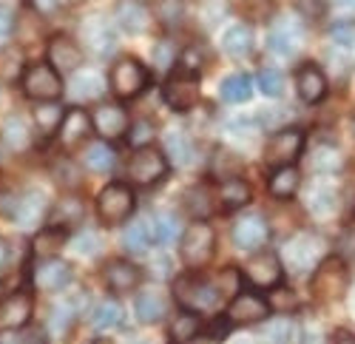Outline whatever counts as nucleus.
<instances>
[{
  "instance_id": "39448f33",
  "label": "nucleus",
  "mask_w": 355,
  "mask_h": 344,
  "mask_svg": "<svg viewBox=\"0 0 355 344\" xmlns=\"http://www.w3.org/2000/svg\"><path fill=\"white\" fill-rule=\"evenodd\" d=\"M111 92L120 97V100H134L145 92L148 85V71L139 60H134V57H125V60H120L114 69H111Z\"/></svg>"
},
{
  "instance_id": "4d7b16f0",
  "label": "nucleus",
  "mask_w": 355,
  "mask_h": 344,
  "mask_svg": "<svg viewBox=\"0 0 355 344\" xmlns=\"http://www.w3.org/2000/svg\"><path fill=\"white\" fill-rule=\"evenodd\" d=\"M295 304H299V299H295L290 291H287V296H276V307H279V310H284V307H295Z\"/></svg>"
},
{
  "instance_id": "8fccbe9b",
  "label": "nucleus",
  "mask_w": 355,
  "mask_h": 344,
  "mask_svg": "<svg viewBox=\"0 0 355 344\" xmlns=\"http://www.w3.org/2000/svg\"><path fill=\"white\" fill-rule=\"evenodd\" d=\"M100 248H103V242H100V234H94V231H85L83 237L74 239V250L80 256H97Z\"/></svg>"
},
{
  "instance_id": "6ab92c4d",
  "label": "nucleus",
  "mask_w": 355,
  "mask_h": 344,
  "mask_svg": "<svg viewBox=\"0 0 355 344\" xmlns=\"http://www.w3.org/2000/svg\"><path fill=\"white\" fill-rule=\"evenodd\" d=\"M282 262L276 259L273 253H259L245 265V276L256 284V288H276L282 282Z\"/></svg>"
},
{
  "instance_id": "13d9d810",
  "label": "nucleus",
  "mask_w": 355,
  "mask_h": 344,
  "mask_svg": "<svg viewBox=\"0 0 355 344\" xmlns=\"http://www.w3.org/2000/svg\"><path fill=\"white\" fill-rule=\"evenodd\" d=\"M336 344H355V336L347 333V330H341V333L336 336Z\"/></svg>"
},
{
  "instance_id": "bb28decb",
  "label": "nucleus",
  "mask_w": 355,
  "mask_h": 344,
  "mask_svg": "<svg viewBox=\"0 0 355 344\" xmlns=\"http://www.w3.org/2000/svg\"><path fill=\"white\" fill-rule=\"evenodd\" d=\"M165 154L176 168H188L193 162V142L185 131H168L165 134Z\"/></svg>"
},
{
  "instance_id": "5701e85b",
  "label": "nucleus",
  "mask_w": 355,
  "mask_h": 344,
  "mask_svg": "<svg viewBox=\"0 0 355 344\" xmlns=\"http://www.w3.org/2000/svg\"><path fill=\"white\" fill-rule=\"evenodd\" d=\"M295 89H299V97L304 103H318V100H324V94H327V80H324L318 66L310 63L295 74Z\"/></svg>"
},
{
  "instance_id": "aec40b11",
  "label": "nucleus",
  "mask_w": 355,
  "mask_h": 344,
  "mask_svg": "<svg viewBox=\"0 0 355 344\" xmlns=\"http://www.w3.org/2000/svg\"><path fill=\"white\" fill-rule=\"evenodd\" d=\"M46 214V196L40 191H26V194H17L15 196V205L9 211V216L20 225V227H32L43 219Z\"/></svg>"
},
{
  "instance_id": "2f4dec72",
  "label": "nucleus",
  "mask_w": 355,
  "mask_h": 344,
  "mask_svg": "<svg viewBox=\"0 0 355 344\" xmlns=\"http://www.w3.org/2000/svg\"><path fill=\"white\" fill-rule=\"evenodd\" d=\"M310 168L315 171V174H324V177L338 174V171L344 168V154L338 148H333V146H321V148L313 151Z\"/></svg>"
},
{
  "instance_id": "4468645a",
  "label": "nucleus",
  "mask_w": 355,
  "mask_h": 344,
  "mask_svg": "<svg viewBox=\"0 0 355 344\" xmlns=\"http://www.w3.org/2000/svg\"><path fill=\"white\" fill-rule=\"evenodd\" d=\"M32 282L40 293H57L71 282V265L63 259H54V256L51 259H43V262H37Z\"/></svg>"
},
{
  "instance_id": "a878e982",
  "label": "nucleus",
  "mask_w": 355,
  "mask_h": 344,
  "mask_svg": "<svg viewBox=\"0 0 355 344\" xmlns=\"http://www.w3.org/2000/svg\"><path fill=\"white\" fill-rule=\"evenodd\" d=\"M103 92H105V80H103V74H97V71H92V69L77 71L74 80H71V94H74V100L88 103V100H97Z\"/></svg>"
},
{
  "instance_id": "a19ab883",
  "label": "nucleus",
  "mask_w": 355,
  "mask_h": 344,
  "mask_svg": "<svg viewBox=\"0 0 355 344\" xmlns=\"http://www.w3.org/2000/svg\"><path fill=\"white\" fill-rule=\"evenodd\" d=\"M63 117H66V114L60 111V105H57V103H40L37 111H35V123H37V128L43 134H54L57 128H60Z\"/></svg>"
},
{
  "instance_id": "5fc2aeb1",
  "label": "nucleus",
  "mask_w": 355,
  "mask_h": 344,
  "mask_svg": "<svg viewBox=\"0 0 355 344\" xmlns=\"http://www.w3.org/2000/svg\"><path fill=\"white\" fill-rule=\"evenodd\" d=\"M230 327H233V325H230V319H227V316H222V319H216V322L211 325V336L219 341V338H225V336H227V330H230Z\"/></svg>"
},
{
  "instance_id": "603ef678",
  "label": "nucleus",
  "mask_w": 355,
  "mask_h": 344,
  "mask_svg": "<svg viewBox=\"0 0 355 344\" xmlns=\"http://www.w3.org/2000/svg\"><path fill=\"white\" fill-rule=\"evenodd\" d=\"M151 57H154V63H157L159 69H168V66H173V43H168V40H159V43L154 46Z\"/></svg>"
},
{
  "instance_id": "09e8293b",
  "label": "nucleus",
  "mask_w": 355,
  "mask_h": 344,
  "mask_svg": "<svg viewBox=\"0 0 355 344\" xmlns=\"http://www.w3.org/2000/svg\"><path fill=\"white\" fill-rule=\"evenodd\" d=\"M151 139H154V126L148 123V120H139V123H134V126H131L128 142H131V146H134L137 151H142V148L151 146Z\"/></svg>"
},
{
  "instance_id": "3c124183",
  "label": "nucleus",
  "mask_w": 355,
  "mask_h": 344,
  "mask_svg": "<svg viewBox=\"0 0 355 344\" xmlns=\"http://www.w3.org/2000/svg\"><path fill=\"white\" fill-rule=\"evenodd\" d=\"M15 35V15L9 6H0V46H6Z\"/></svg>"
},
{
  "instance_id": "680f3d73",
  "label": "nucleus",
  "mask_w": 355,
  "mask_h": 344,
  "mask_svg": "<svg viewBox=\"0 0 355 344\" xmlns=\"http://www.w3.org/2000/svg\"><path fill=\"white\" fill-rule=\"evenodd\" d=\"M97 344H108V341H105V338H100V341H97Z\"/></svg>"
},
{
  "instance_id": "864d4df0",
  "label": "nucleus",
  "mask_w": 355,
  "mask_h": 344,
  "mask_svg": "<svg viewBox=\"0 0 355 344\" xmlns=\"http://www.w3.org/2000/svg\"><path fill=\"white\" fill-rule=\"evenodd\" d=\"M333 40L344 49H355V26H336L333 28Z\"/></svg>"
},
{
  "instance_id": "c85d7f7f",
  "label": "nucleus",
  "mask_w": 355,
  "mask_h": 344,
  "mask_svg": "<svg viewBox=\"0 0 355 344\" xmlns=\"http://www.w3.org/2000/svg\"><path fill=\"white\" fill-rule=\"evenodd\" d=\"M222 49H225L230 57H245V54H250V49H253V28H250L248 23L230 26L227 32H225V37H222Z\"/></svg>"
},
{
  "instance_id": "ddd939ff",
  "label": "nucleus",
  "mask_w": 355,
  "mask_h": 344,
  "mask_svg": "<svg viewBox=\"0 0 355 344\" xmlns=\"http://www.w3.org/2000/svg\"><path fill=\"white\" fill-rule=\"evenodd\" d=\"M46 57H49V66H51L57 74L77 71V69L83 66V49H80V43H74V40L66 37V35H57V37L49 40Z\"/></svg>"
},
{
  "instance_id": "4be33fe9",
  "label": "nucleus",
  "mask_w": 355,
  "mask_h": 344,
  "mask_svg": "<svg viewBox=\"0 0 355 344\" xmlns=\"http://www.w3.org/2000/svg\"><path fill=\"white\" fill-rule=\"evenodd\" d=\"M139 268L125 262V259H114L108 268H105V284L114 291V293H128L139 284Z\"/></svg>"
},
{
  "instance_id": "f03ea898",
  "label": "nucleus",
  "mask_w": 355,
  "mask_h": 344,
  "mask_svg": "<svg viewBox=\"0 0 355 344\" xmlns=\"http://www.w3.org/2000/svg\"><path fill=\"white\" fill-rule=\"evenodd\" d=\"M20 89L28 100L54 103L63 94V80L49 63H32V66H26V71L20 77Z\"/></svg>"
},
{
  "instance_id": "1a4fd4ad",
  "label": "nucleus",
  "mask_w": 355,
  "mask_h": 344,
  "mask_svg": "<svg viewBox=\"0 0 355 344\" xmlns=\"http://www.w3.org/2000/svg\"><path fill=\"white\" fill-rule=\"evenodd\" d=\"M165 171H168V160L159 151L142 148L128 162V180L137 182V185H154L165 177Z\"/></svg>"
},
{
  "instance_id": "9d476101",
  "label": "nucleus",
  "mask_w": 355,
  "mask_h": 344,
  "mask_svg": "<svg viewBox=\"0 0 355 344\" xmlns=\"http://www.w3.org/2000/svg\"><path fill=\"white\" fill-rule=\"evenodd\" d=\"M165 103L173 111H191L199 103V77L196 74H173L162 89Z\"/></svg>"
},
{
  "instance_id": "bf43d9fd",
  "label": "nucleus",
  "mask_w": 355,
  "mask_h": 344,
  "mask_svg": "<svg viewBox=\"0 0 355 344\" xmlns=\"http://www.w3.org/2000/svg\"><path fill=\"white\" fill-rule=\"evenodd\" d=\"M9 262V245L3 242V239H0V268H3Z\"/></svg>"
},
{
  "instance_id": "a18cd8bd",
  "label": "nucleus",
  "mask_w": 355,
  "mask_h": 344,
  "mask_svg": "<svg viewBox=\"0 0 355 344\" xmlns=\"http://www.w3.org/2000/svg\"><path fill=\"white\" fill-rule=\"evenodd\" d=\"M0 344H46V333L40 327L6 330V333H0Z\"/></svg>"
},
{
  "instance_id": "9b49d317",
  "label": "nucleus",
  "mask_w": 355,
  "mask_h": 344,
  "mask_svg": "<svg viewBox=\"0 0 355 344\" xmlns=\"http://www.w3.org/2000/svg\"><path fill=\"white\" fill-rule=\"evenodd\" d=\"M304 43V26L295 20V17H284L279 20L273 28H270V35H268V46L273 54L279 57H293L295 51L302 49Z\"/></svg>"
},
{
  "instance_id": "c756f323",
  "label": "nucleus",
  "mask_w": 355,
  "mask_h": 344,
  "mask_svg": "<svg viewBox=\"0 0 355 344\" xmlns=\"http://www.w3.org/2000/svg\"><path fill=\"white\" fill-rule=\"evenodd\" d=\"M219 94L225 103H248L250 94H253V80L245 74V71H236V74H227L219 85Z\"/></svg>"
},
{
  "instance_id": "b1692460",
  "label": "nucleus",
  "mask_w": 355,
  "mask_h": 344,
  "mask_svg": "<svg viewBox=\"0 0 355 344\" xmlns=\"http://www.w3.org/2000/svg\"><path fill=\"white\" fill-rule=\"evenodd\" d=\"M338 208V191L327 182H315L307 188V211L315 216H330Z\"/></svg>"
},
{
  "instance_id": "c03bdc74",
  "label": "nucleus",
  "mask_w": 355,
  "mask_h": 344,
  "mask_svg": "<svg viewBox=\"0 0 355 344\" xmlns=\"http://www.w3.org/2000/svg\"><path fill=\"white\" fill-rule=\"evenodd\" d=\"M77 319V307L71 304V302H60V304H54L51 307V319H49V325H51V330L54 333H66L69 327H71V322Z\"/></svg>"
},
{
  "instance_id": "423d86ee",
  "label": "nucleus",
  "mask_w": 355,
  "mask_h": 344,
  "mask_svg": "<svg viewBox=\"0 0 355 344\" xmlns=\"http://www.w3.org/2000/svg\"><path fill=\"white\" fill-rule=\"evenodd\" d=\"M302 148H304V134L299 128H282L268 139V146H264V162L273 165L276 171L290 168L299 160Z\"/></svg>"
},
{
  "instance_id": "393cba45",
  "label": "nucleus",
  "mask_w": 355,
  "mask_h": 344,
  "mask_svg": "<svg viewBox=\"0 0 355 344\" xmlns=\"http://www.w3.org/2000/svg\"><path fill=\"white\" fill-rule=\"evenodd\" d=\"M83 165L88 171H94V174H108V171L116 165V151L108 146V142L97 139L83 151Z\"/></svg>"
},
{
  "instance_id": "de8ad7c7",
  "label": "nucleus",
  "mask_w": 355,
  "mask_h": 344,
  "mask_svg": "<svg viewBox=\"0 0 355 344\" xmlns=\"http://www.w3.org/2000/svg\"><path fill=\"white\" fill-rule=\"evenodd\" d=\"M259 89L261 94H268V97H279L282 89H284V77L279 69H261L259 74Z\"/></svg>"
},
{
  "instance_id": "7ed1b4c3",
  "label": "nucleus",
  "mask_w": 355,
  "mask_h": 344,
  "mask_svg": "<svg viewBox=\"0 0 355 344\" xmlns=\"http://www.w3.org/2000/svg\"><path fill=\"white\" fill-rule=\"evenodd\" d=\"M180 253H182V262L188 268H205L214 259V253H216V234H214V227L205 225V222H193L188 231L182 234Z\"/></svg>"
},
{
  "instance_id": "2eb2a0df",
  "label": "nucleus",
  "mask_w": 355,
  "mask_h": 344,
  "mask_svg": "<svg viewBox=\"0 0 355 344\" xmlns=\"http://www.w3.org/2000/svg\"><path fill=\"white\" fill-rule=\"evenodd\" d=\"M32 313H35L32 293L17 291L0 304V327L3 330H23L28 322H32Z\"/></svg>"
},
{
  "instance_id": "cd10ccee",
  "label": "nucleus",
  "mask_w": 355,
  "mask_h": 344,
  "mask_svg": "<svg viewBox=\"0 0 355 344\" xmlns=\"http://www.w3.org/2000/svg\"><path fill=\"white\" fill-rule=\"evenodd\" d=\"M219 203L225 211H233V208H242L250 203V185L239 177H227L222 185H219Z\"/></svg>"
},
{
  "instance_id": "58836bf2",
  "label": "nucleus",
  "mask_w": 355,
  "mask_h": 344,
  "mask_svg": "<svg viewBox=\"0 0 355 344\" xmlns=\"http://www.w3.org/2000/svg\"><path fill=\"white\" fill-rule=\"evenodd\" d=\"M270 194L279 196V199H287L295 194V188H299V171H295L293 165L290 168H279L273 171V177H270Z\"/></svg>"
},
{
  "instance_id": "c9c22d12",
  "label": "nucleus",
  "mask_w": 355,
  "mask_h": 344,
  "mask_svg": "<svg viewBox=\"0 0 355 344\" xmlns=\"http://www.w3.org/2000/svg\"><path fill=\"white\" fill-rule=\"evenodd\" d=\"M148 234H151V239L159 242V245H171L176 237H180V219H176L173 214H157L151 219Z\"/></svg>"
},
{
  "instance_id": "052dcab7",
  "label": "nucleus",
  "mask_w": 355,
  "mask_h": 344,
  "mask_svg": "<svg viewBox=\"0 0 355 344\" xmlns=\"http://www.w3.org/2000/svg\"><path fill=\"white\" fill-rule=\"evenodd\" d=\"M349 307H352V313H355V293H352V302H349Z\"/></svg>"
},
{
  "instance_id": "a211bd4d",
  "label": "nucleus",
  "mask_w": 355,
  "mask_h": 344,
  "mask_svg": "<svg viewBox=\"0 0 355 344\" xmlns=\"http://www.w3.org/2000/svg\"><path fill=\"white\" fill-rule=\"evenodd\" d=\"M80 35H83V43L92 49L94 54H111L116 49V35H114V28H111V23L105 17H88V20H83Z\"/></svg>"
},
{
  "instance_id": "e2e57ef3",
  "label": "nucleus",
  "mask_w": 355,
  "mask_h": 344,
  "mask_svg": "<svg viewBox=\"0 0 355 344\" xmlns=\"http://www.w3.org/2000/svg\"><path fill=\"white\" fill-rule=\"evenodd\" d=\"M239 344H253V341H248V338H245V341H239Z\"/></svg>"
},
{
  "instance_id": "7c9ffc66",
  "label": "nucleus",
  "mask_w": 355,
  "mask_h": 344,
  "mask_svg": "<svg viewBox=\"0 0 355 344\" xmlns=\"http://www.w3.org/2000/svg\"><path fill=\"white\" fill-rule=\"evenodd\" d=\"M134 310H137V319H139L142 325H154V322H159V319L165 316L168 302H165L162 293H139Z\"/></svg>"
},
{
  "instance_id": "f3484780",
  "label": "nucleus",
  "mask_w": 355,
  "mask_h": 344,
  "mask_svg": "<svg viewBox=\"0 0 355 344\" xmlns=\"http://www.w3.org/2000/svg\"><path fill=\"white\" fill-rule=\"evenodd\" d=\"M268 313H270V304L261 296L239 293L227 307V319H230V325H256V322H261L264 316H268Z\"/></svg>"
},
{
  "instance_id": "dca6fc26",
  "label": "nucleus",
  "mask_w": 355,
  "mask_h": 344,
  "mask_svg": "<svg viewBox=\"0 0 355 344\" xmlns=\"http://www.w3.org/2000/svg\"><path fill=\"white\" fill-rule=\"evenodd\" d=\"M92 126L94 131L103 137V142L108 139H116V137H123L128 131V114L123 105H116V103H105L94 111V117H92Z\"/></svg>"
},
{
  "instance_id": "20e7f679",
  "label": "nucleus",
  "mask_w": 355,
  "mask_h": 344,
  "mask_svg": "<svg viewBox=\"0 0 355 344\" xmlns=\"http://www.w3.org/2000/svg\"><path fill=\"white\" fill-rule=\"evenodd\" d=\"M134 191L125 182H111L97 196V214L105 225H123L134 214Z\"/></svg>"
},
{
  "instance_id": "72a5a7b5",
  "label": "nucleus",
  "mask_w": 355,
  "mask_h": 344,
  "mask_svg": "<svg viewBox=\"0 0 355 344\" xmlns=\"http://www.w3.org/2000/svg\"><path fill=\"white\" fill-rule=\"evenodd\" d=\"M261 338L264 344H290L295 338V322L290 316H276L270 322H264Z\"/></svg>"
},
{
  "instance_id": "4c0bfd02",
  "label": "nucleus",
  "mask_w": 355,
  "mask_h": 344,
  "mask_svg": "<svg viewBox=\"0 0 355 344\" xmlns=\"http://www.w3.org/2000/svg\"><path fill=\"white\" fill-rule=\"evenodd\" d=\"M185 205L196 216V222H202L205 216L214 214V196H211V191L205 188V185H196V188H191L185 194Z\"/></svg>"
},
{
  "instance_id": "49530a36",
  "label": "nucleus",
  "mask_w": 355,
  "mask_h": 344,
  "mask_svg": "<svg viewBox=\"0 0 355 344\" xmlns=\"http://www.w3.org/2000/svg\"><path fill=\"white\" fill-rule=\"evenodd\" d=\"M63 239H66V234L60 231V227H46V231H40L37 234V239H35V253H54L57 248L63 245Z\"/></svg>"
},
{
  "instance_id": "ea45409f",
  "label": "nucleus",
  "mask_w": 355,
  "mask_h": 344,
  "mask_svg": "<svg viewBox=\"0 0 355 344\" xmlns=\"http://www.w3.org/2000/svg\"><path fill=\"white\" fill-rule=\"evenodd\" d=\"M3 142L12 151H26L28 142H32V134H28V126L23 123V117H9L3 126Z\"/></svg>"
},
{
  "instance_id": "6e6d98bb",
  "label": "nucleus",
  "mask_w": 355,
  "mask_h": 344,
  "mask_svg": "<svg viewBox=\"0 0 355 344\" xmlns=\"http://www.w3.org/2000/svg\"><path fill=\"white\" fill-rule=\"evenodd\" d=\"M157 12L168 15V20H165V23H173V17L182 12V6H180V3H157Z\"/></svg>"
},
{
  "instance_id": "6e6552de",
  "label": "nucleus",
  "mask_w": 355,
  "mask_h": 344,
  "mask_svg": "<svg viewBox=\"0 0 355 344\" xmlns=\"http://www.w3.org/2000/svg\"><path fill=\"white\" fill-rule=\"evenodd\" d=\"M347 284H349V273H347V265L338 259V256L324 259L315 268V273H313V291L321 299H338V296H344Z\"/></svg>"
},
{
  "instance_id": "e433bc0d",
  "label": "nucleus",
  "mask_w": 355,
  "mask_h": 344,
  "mask_svg": "<svg viewBox=\"0 0 355 344\" xmlns=\"http://www.w3.org/2000/svg\"><path fill=\"white\" fill-rule=\"evenodd\" d=\"M83 216H85V208H83L80 199H74V196L60 199V203H57V208H54V214H51V227L77 225V222H83Z\"/></svg>"
},
{
  "instance_id": "0eeeda50",
  "label": "nucleus",
  "mask_w": 355,
  "mask_h": 344,
  "mask_svg": "<svg viewBox=\"0 0 355 344\" xmlns=\"http://www.w3.org/2000/svg\"><path fill=\"white\" fill-rule=\"evenodd\" d=\"M173 293H176V299H180L185 307H191V313H193V310L216 307V302L222 299V293H219L216 284L205 282V279H199V276H182V279H176Z\"/></svg>"
},
{
  "instance_id": "79ce46f5",
  "label": "nucleus",
  "mask_w": 355,
  "mask_h": 344,
  "mask_svg": "<svg viewBox=\"0 0 355 344\" xmlns=\"http://www.w3.org/2000/svg\"><path fill=\"white\" fill-rule=\"evenodd\" d=\"M199 316L196 313H191V310H185V313H180V316H173V325H171V338L173 341H191V338H196V333H199Z\"/></svg>"
},
{
  "instance_id": "37998d69",
  "label": "nucleus",
  "mask_w": 355,
  "mask_h": 344,
  "mask_svg": "<svg viewBox=\"0 0 355 344\" xmlns=\"http://www.w3.org/2000/svg\"><path fill=\"white\" fill-rule=\"evenodd\" d=\"M148 242H151V234H148V222H131L123 234V245L128 253H145Z\"/></svg>"
},
{
  "instance_id": "f257e3e1",
  "label": "nucleus",
  "mask_w": 355,
  "mask_h": 344,
  "mask_svg": "<svg viewBox=\"0 0 355 344\" xmlns=\"http://www.w3.org/2000/svg\"><path fill=\"white\" fill-rule=\"evenodd\" d=\"M321 256H324V239L302 231L282 245V270H287L295 279H304L315 273Z\"/></svg>"
},
{
  "instance_id": "473e14b6",
  "label": "nucleus",
  "mask_w": 355,
  "mask_h": 344,
  "mask_svg": "<svg viewBox=\"0 0 355 344\" xmlns=\"http://www.w3.org/2000/svg\"><path fill=\"white\" fill-rule=\"evenodd\" d=\"M116 20L128 35H139L148 26V9L142 3H120L116 6Z\"/></svg>"
},
{
  "instance_id": "412c9836",
  "label": "nucleus",
  "mask_w": 355,
  "mask_h": 344,
  "mask_svg": "<svg viewBox=\"0 0 355 344\" xmlns=\"http://www.w3.org/2000/svg\"><path fill=\"white\" fill-rule=\"evenodd\" d=\"M92 128H94V126H92V117H88L85 111H80V108H69L57 131H60V142H63V146L71 148V146H77V142H83Z\"/></svg>"
},
{
  "instance_id": "f704fd0d",
  "label": "nucleus",
  "mask_w": 355,
  "mask_h": 344,
  "mask_svg": "<svg viewBox=\"0 0 355 344\" xmlns=\"http://www.w3.org/2000/svg\"><path fill=\"white\" fill-rule=\"evenodd\" d=\"M120 322H123V307L116 304V302H111V299L100 302V304L92 310V325H94L100 333H108V330H114V327H120Z\"/></svg>"
},
{
  "instance_id": "f8f14e48",
  "label": "nucleus",
  "mask_w": 355,
  "mask_h": 344,
  "mask_svg": "<svg viewBox=\"0 0 355 344\" xmlns=\"http://www.w3.org/2000/svg\"><path fill=\"white\" fill-rule=\"evenodd\" d=\"M230 237H233V245H236V248L245 250V253H250V250H256V248H261L264 242H268L270 227H268V222H264V216L248 214V216H242V219H236Z\"/></svg>"
}]
</instances>
